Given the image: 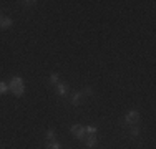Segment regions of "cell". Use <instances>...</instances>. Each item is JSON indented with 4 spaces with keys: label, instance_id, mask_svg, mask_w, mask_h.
Returning a JSON list of instances; mask_svg holds the SVG:
<instances>
[{
    "label": "cell",
    "instance_id": "6da1fadb",
    "mask_svg": "<svg viewBox=\"0 0 156 149\" xmlns=\"http://www.w3.org/2000/svg\"><path fill=\"white\" fill-rule=\"evenodd\" d=\"M138 121H140V113L136 109H131L129 113H126V116H125V123H126V124L136 126V124H138Z\"/></svg>",
    "mask_w": 156,
    "mask_h": 149
},
{
    "label": "cell",
    "instance_id": "7a4b0ae2",
    "mask_svg": "<svg viewBox=\"0 0 156 149\" xmlns=\"http://www.w3.org/2000/svg\"><path fill=\"white\" fill-rule=\"evenodd\" d=\"M72 134L76 137V139L85 141V128H81L80 124H73L72 126Z\"/></svg>",
    "mask_w": 156,
    "mask_h": 149
},
{
    "label": "cell",
    "instance_id": "3957f363",
    "mask_svg": "<svg viewBox=\"0 0 156 149\" xmlns=\"http://www.w3.org/2000/svg\"><path fill=\"white\" fill-rule=\"evenodd\" d=\"M96 144H98V139H96L95 134H91V136L85 137V146H87L88 149H95Z\"/></svg>",
    "mask_w": 156,
    "mask_h": 149
},
{
    "label": "cell",
    "instance_id": "277c9868",
    "mask_svg": "<svg viewBox=\"0 0 156 149\" xmlns=\"http://www.w3.org/2000/svg\"><path fill=\"white\" fill-rule=\"evenodd\" d=\"M10 88H12L13 96H22L25 93V86H23V85H17V86H10Z\"/></svg>",
    "mask_w": 156,
    "mask_h": 149
},
{
    "label": "cell",
    "instance_id": "5b68a950",
    "mask_svg": "<svg viewBox=\"0 0 156 149\" xmlns=\"http://www.w3.org/2000/svg\"><path fill=\"white\" fill-rule=\"evenodd\" d=\"M81 96H83L81 93H73L72 98H70V103H72L73 106H78V104L81 103Z\"/></svg>",
    "mask_w": 156,
    "mask_h": 149
},
{
    "label": "cell",
    "instance_id": "8992f818",
    "mask_svg": "<svg viewBox=\"0 0 156 149\" xmlns=\"http://www.w3.org/2000/svg\"><path fill=\"white\" fill-rule=\"evenodd\" d=\"M55 86H57V93L60 96H65L66 93H68V86H66L65 83H58V85H55Z\"/></svg>",
    "mask_w": 156,
    "mask_h": 149
},
{
    "label": "cell",
    "instance_id": "52a82bcc",
    "mask_svg": "<svg viewBox=\"0 0 156 149\" xmlns=\"http://www.w3.org/2000/svg\"><path fill=\"white\" fill-rule=\"evenodd\" d=\"M12 23H13L12 18H9V17H2V18H0V28H2V30L3 28H9Z\"/></svg>",
    "mask_w": 156,
    "mask_h": 149
},
{
    "label": "cell",
    "instance_id": "ba28073f",
    "mask_svg": "<svg viewBox=\"0 0 156 149\" xmlns=\"http://www.w3.org/2000/svg\"><path fill=\"white\" fill-rule=\"evenodd\" d=\"M45 137H47V143H53V141L57 139V136H55V131H53V129H48L47 134H45Z\"/></svg>",
    "mask_w": 156,
    "mask_h": 149
},
{
    "label": "cell",
    "instance_id": "9c48e42d",
    "mask_svg": "<svg viewBox=\"0 0 156 149\" xmlns=\"http://www.w3.org/2000/svg\"><path fill=\"white\" fill-rule=\"evenodd\" d=\"M17 85H23V80H22L20 76H13L12 80H10V86H17Z\"/></svg>",
    "mask_w": 156,
    "mask_h": 149
},
{
    "label": "cell",
    "instance_id": "30bf717a",
    "mask_svg": "<svg viewBox=\"0 0 156 149\" xmlns=\"http://www.w3.org/2000/svg\"><path fill=\"white\" fill-rule=\"evenodd\" d=\"M45 149H62V144H58L57 141H53V143H47Z\"/></svg>",
    "mask_w": 156,
    "mask_h": 149
},
{
    "label": "cell",
    "instance_id": "8fae6325",
    "mask_svg": "<svg viewBox=\"0 0 156 149\" xmlns=\"http://www.w3.org/2000/svg\"><path fill=\"white\" fill-rule=\"evenodd\" d=\"M96 131H98V129H96L95 126H87V128H85V133L90 134V136H91V134H96Z\"/></svg>",
    "mask_w": 156,
    "mask_h": 149
},
{
    "label": "cell",
    "instance_id": "7c38bea8",
    "mask_svg": "<svg viewBox=\"0 0 156 149\" xmlns=\"http://www.w3.org/2000/svg\"><path fill=\"white\" fill-rule=\"evenodd\" d=\"M7 91H9V86H7V83L0 81V95H5Z\"/></svg>",
    "mask_w": 156,
    "mask_h": 149
},
{
    "label": "cell",
    "instance_id": "4fadbf2b",
    "mask_svg": "<svg viewBox=\"0 0 156 149\" xmlns=\"http://www.w3.org/2000/svg\"><path fill=\"white\" fill-rule=\"evenodd\" d=\"M50 81H51V85H58V83H60V81H58V74L53 73V74L50 76Z\"/></svg>",
    "mask_w": 156,
    "mask_h": 149
},
{
    "label": "cell",
    "instance_id": "5bb4252c",
    "mask_svg": "<svg viewBox=\"0 0 156 149\" xmlns=\"http://www.w3.org/2000/svg\"><path fill=\"white\" fill-rule=\"evenodd\" d=\"M129 134H131L133 137H135V136H138V134H140V129L135 126V128H131V129H129Z\"/></svg>",
    "mask_w": 156,
    "mask_h": 149
},
{
    "label": "cell",
    "instance_id": "9a60e30c",
    "mask_svg": "<svg viewBox=\"0 0 156 149\" xmlns=\"http://www.w3.org/2000/svg\"><path fill=\"white\" fill-rule=\"evenodd\" d=\"M20 3H22L23 7H32L33 3H37V2H33V0H30V2H20Z\"/></svg>",
    "mask_w": 156,
    "mask_h": 149
},
{
    "label": "cell",
    "instance_id": "2e32d148",
    "mask_svg": "<svg viewBox=\"0 0 156 149\" xmlns=\"http://www.w3.org/2000/svg\"><path fill=\"white\" fill-rule=\"evenodd\" d=\"M85 95H88V96L93 95V89H91V88H85Z\"/></svg>",
    "mask_w": 156,
    "mask_h": 149
},
{
    "label": "cell",
    "instance_id": "e0dca14e",
    "mask_svg": "<svg viewBox=\"0 0 156 149\" xmlns=\"http://www.w3.org/2000/svg\"><path fill=\"white\" fill-rule=\"evenodd\" d=\"M0 18H2V17H0Z\"/></svg>",
    "mask_w": 156,
    "mask_h": 149
}]
</instances>
